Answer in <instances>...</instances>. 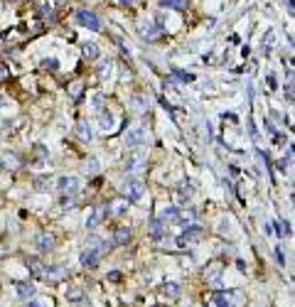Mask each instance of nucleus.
<instances>
[{
    "label": "nucleus",
    "instance_id": "f257e3e1",
    "mask_svg": "<svg viewBox=\"0 0 295 307\" xmlns=\"http://www.w3.org/2000/svg\"><path fill=\"white\" fill-rule=\"evenodd\" d=\"M123 194H125V202H140L145 194V185L140 180H128L123 187Z\"/></svg>",
    "mask_w": 295,
    "mask_h": 307
},
{
    "label": "nucleus",
    "instance_id": "f03ea898",
    "mask_svg": "<svg viewBox=\"0 0 295 307\" xmlns=\"http://www.w3.org/2000/svg\"><path fill=\"white\" fill-rule=\"evenodd\" d=\"M143 165H145V150L143 147L133 150L125 158V172H138V170H143Z\"/></svg>",
    "mask_w": 295,
    "mask_h": 307
},
{
    "label": "nucleus",
    "instance_id": "7ed1b4c3",
    "mask_svg": "<svg viewBox=\"0 0 295 307\" xmlns=\"http://www.w3.org/2000/svg\"><path fill=\"white\" fill-rule=\"evenodd\" d=\"M76 20H79V25H84L89 30H101V18L96 13H91V10H79Z\"/></svg>",
    "mask_w": 295,
    "mask_h": 307
},
{
    "label": "nucleus",
    "instance_id": "20e7f679",
    "mask_svg": "<svg viewBox=\"0 0 295 307\" xmlns=\"http://www.w3.org/2000/svg\"><path fill=\"white\" fill-rule=\"evenodd\" d=\"M204 236V229L202 226H187L182 231V236L177 238V246H187V243H197L199 238Z\"/></svg>",
    "mask_w": 295,
    "mask_h": 307
},
{
    "label": "nucleus",
    "instance_id": "39448f33",
    "mask_svg": "<svg viewBox=\"0 0 295 307\" xmlns=\"http://www.w3.org/2000/svg\"><path fill=\"white\" fill-rule=\"evenodd\" d=\"M145 140H148L145 128H130V130L125 133V145H128V147H138V145H143Z\"/></svg>",
    "mask_w": 295,
    "mask_h": 307
},
{
    "label": "nucleus",
    "instance_id": "423d86ee",
    "mask_svg": "<svg viewBox=\"0 0 295 307\" xmlns=\"http://www.w3.org/2000/svg\"><path fill=\"white\" fill-rule=\"evenodd\" d=\"M57 187H59L62 194H76L79 187H81V182H79L76 177H59V180H57Z\"/></svg>",
    "mask_w": 295,
    "mask_h": 307
},
{
    "label": "nucleus",
    "instance_id": "0eeeda50",
    "mask_svg": "<svg viewBox=\"0 0 295 307\" xmlns=\"http://www.w3.org/2000/svg\"><path fill=\"white\" fill-rule=\"evenodd\" d=\"M207 307H231V295H226V292H212L207 297Z\"/></svg>",
    "mask_w": 295,
    "mask_h": 307
},
{
    "label": "nucleus",
    "instance_id": "6e6552de",
    "mask_svg": "<svg viewBox=\"0 0 295 307\" xmlns=\"http://www.w3.org/2000/svg\"><path fill=\"white\" fill-rule=\"evenodd\" d=\"M106 214H108V209H106V207H94V212H91V214H89V219H86V226H89V229L101 226V221L106 219Z\"/></svg>",
    "mask_w": 295,
    "mask_h": 307
},
{
    "label": "nucleus",
    "instance_id": "1a4fd4ad",
    "mask_svg": "<svg viewBox=\"0 0 295 307\" xmlns=\"http://www.w3.org/2000/svg\"><path fill=\"white\" fill-rule=\"evenodd\" d=\"M138 32H140L143 40H155V37H158V27H155L153 23H140V30H138Z\"/></svg>",
    "mask_w": 295,
    "mask_h": 307
},
{
    "label": "nucleus",
    "instance_id": "9d476101",
    "mask_svg": "<svg viewBox=\"0 0 295 307\" xmlns=\"http://www.w3.org/2000/svg\"><path fill=\"white\" fill-rule=\"evenodd\" d=\"M37 248L40 251H52L54 248V236L52 234H40L37 236Z\"/></svg>",
    "mask_w": 295,
    "mask_h": 307
},
{
    "label": "nucleus",
    "instance_id": "9b49d317",
    "mask_svg": "<svg viewBox=\"0 0 295 307\" xmlns=\"http://www.w3.org/2000/svg\"><path fill=\"white\" fill-rule=\"evenodd\" d=\"M27 268H30V273H32L35 278H45V275H47V268H45L37 258H30V260H27Z\"/></svg>",
    "mask_w": 295,
    "mask_h": 307
},
{
    "label": "nucleus",
    "instance_id": "f8f14e48",
    "mask_svg": "<svg viewBox=\"0 0 295 307\" xmlns=\"http://www.w3.org/2000/svg\"><path fill=\"white\" fill-rule=\"evenodd\" d=\"M76 133H79V138H81L84 142H91V138H94V133H91V125H89L86 120H79V125H76Z\"/></svg>",
    "mask_w": 295,
    "mask_h": 307
},
{
    "label": "nucleus",
    "instance_id": "ddd939ff",
    "mask_svg": "<svg viewBox=\"0 0 295 307\" xmlns=\"http://www.w3.org/2000/svg\"><path fill=\"white\" fill-rule=\"evenodd\" d=\"M128 241H130V229H128V226L116 229V234H113V243L123 246V243H128Z\"/></svg>",
    "mask_w": 295,
    "mask_h": 307
},
{
    "label": "nucleus",
    "instance_id": "4468645a",
    "mask_svg": "<svg viewBox=\"0 0 295 307\" xmlns=\"http://www.w3.org/2000/svg\"><path fill=\"white\" fill-rule=\"evenodd\" d=\"M148 231H150L153 238H163V234H165V224H163L160 219H153L150 226H148Z\"/></svg>",
    "mask_w": 295,
    "mask_h": 307
},
{
    "label": "nucleus",
    "instance_id": "2eb2a0df",
    "mask_svg": "<svg viewBox=\"0 0 295 307\" xmlns=\"http://www.w3.org/2000/svg\"><path fill=\"white\" fill-rule=\"evenodd\" d=\"M261 47H263V52H270L275 47V32L273 30H266V35L261 37Z\"/></svg>",
    "mask_w": 295,
    "mask_h": 307
},
{
    "label": "nucleus",
    "instance_id": "dca6fc26",
    "mask_svg": "<svg viewBox=\"0 0 295 307\" xmlns=\"http://www.w3.org/2000/svg\"><path fill=\"white\" fill-rule=\"evenodd\" d=\"M177 216H180L177 207H165L163 214H160V221H163V224H168V221H177Z\"/></svg>",
    "mask_w": 295,
    "mask_h": 307
},
{
    "label": "nucleus",
    "instance_id": "f3484780",
    "mask_svg": "<svg viewBox=\"0 0 295 307\" xmlns=\"http://www.w3.org/2000/svg\"><path fill=\"white\" fill-rule=\"evenodd\" d=\"M204 275H207V280H209V283H219V275H221V265H219V263H212V265L207 268V273H204Z\"/></svg>",
    "mask_w": 295,
    "mask_h": 307
},
{
    "label": "nucleus",
    "instance_id": "a211bd4d",
    "mask_svg": "<svg viewBox=\"0 0 295 307\" xmlns=\"http://www.w3.org/2000/svg\"><path fill=\"white\" fill-rule=\"evenodd\" d=\"M18 295L25 297V300H30V297L35 295V285H32V283H20V285H18Z\"/></svg>",
    "mask_w": 295,
    "mask_h": 307
},
{
    "label": "nucleus",
    "instance_id": "6ab92c4d",
    "mask_svg": "<svg viewBox=\"0 0 295 307\" xmlns=\"http://www.w3.org/2000/svg\"><path fill=\"white\" fill-rule=\"evenodd\" d=\"M130 106H133L135 111H145V108H148V98H145L143 94H135V96L130 98Z\"/></svg>",
    "mask_w": 295,
    "mask_h": 307
},
{
    "label": "nucleus",
    "instance_id": "aec40b11",
    "mask_svg": "<svg viewBox=\"0 0 295 307\" xmlns=\"http://www.w3.org/2000/svg\"><path fill=\"white\" fill-rule=\"evenodd\" d=\"M160 3L170 10H185L187 8V0H160Z\"/></svg>",
    "mask_w": 295,
    "mask_h": 307
},
{
    "label": "nucleus",
    "instance_id": "412c9836",
    "mask_svg": "<svg viewBox=\"0 0 295 307\" xmlns=\"http://www.w3.org/2000/svg\"><path fill=\"white\" fill-rule=\"evenodd\" d=\"M98 118H101V128H103V130L113 128V113H111V111H106V108H103Z\"/></svg>",
    "mask_w": 295,
    "mask_h": 307
},
{
    "label": "nucleus",
    "instance_id": "4be33fe9",
    "mask_svg": "<svg viewBox=\"0 0 295 307\" xmlns=\"http://www.w3.org/2000/svg\"><path fill=\"white\" fill-rule=\"evenodd\" d=\"M125 209H128V202H125V199H118V202L111 204V214H116V216L125 214Z\"/></svg>",
    "mask_w": 295,
    "mask_h": 307
},
{
    "label": "nucleus",
    "instance_id": "5701e85b",
    "mask_svg": "<svg viewBox=\"0 0 295 307\" xmlns=\"http://www.w3.org/2000/svg\"><path fill=\"white\" fill-rule=\"evenodd\" d=\"M84 54H86L89 59H96V57H98V47H96L94 42H86V45H84Z\"/></svg>",
    "mask_w": 295,
    "mask_h": 307
},
{
    "label": "nucleus",
    "instance_id": "b1692460",
    "mask_svg": "<svg viewBox=\"0 0 295 307\" xmlns=\"http://www.w3.org/2000/svg\"><path fill=\"white\" fill-rule=\"evenodd\" d=\"M64 275V268H47V275L45 278H52V280H62Z\"/></svg>",
    "mask_w": 295,
    "mask_h": 307
},
{
    "label": "nucleus",
    "instance_id": "393cba45",
    "mask_svg": "<svg viewBox=\"0 0 295 307\" xmlns=\"http://www.w3.org/2000/svg\"><path fill=\"white\" fill-rule=\"evenodd\" d=\"M163 292H165L168 297H177V295H180V287H177L175 283H168V285L163 287Z\"/></svg>",
    "mask_w": 295,
    "mask_h": 307
},
{
    "label": "nucleus",
    "instance_id": "a878e982",
    "mask_svg": "<svg viewBox=\"0 0 295 307\" xmlns=\"http://www.w3.org/2000/svg\"><path fill=\"white\" fill-rule=\"evenodd\" d=\"M23 307H52V302H49V300H30V302H25Z\"/></svg>",
    "mask_w": 295,
    "mask_h": 307
},
{
    "label": "nucleus",
    "instance_id": "bb28decb",
    "mask_svg": "<svg viewBox=\"0 0 295 307\" xmlns=\"http://www.w3.org/2000/svg\"><path fill=\"white\" fill-rule=\"evenodd\" d=\"M84 170H86L89 175H96V172H98V160H94V158H91V160L86 163V167H84Z\"/></svg>",
    "mask_w": 295,
    "mask_h": 307
},
{
    "label": "nucleus",
    "instance_id": "cd10ccee",
    "mask_svg": "<svg viewBox=\"0 0 295 307\" xmlns=\"http://www.w3.org/2000/svg\"><path fill=\"white\" fill-rule=\"evenodd\" d=\"M81 89H84L81 84H72V86H69V96H72V98H79V96H81Z\"/></svg>",
    "mask_w": 295,
    "mask_h": 307
},
{
    "label": "nucleus",
    "instance_id": "c85d7f7f",
    "mask_svg": "<svg viewBox=\"0 0 295 307\" xmlns=\"http://www.w3.org/2000/svg\"><path fill=\"white\" fill-rule=\"evenodd\" d=\"M67 300H72V302H79V300H81V290H79V287L69 290V292H67Z\"/></svg>",
    "mask_w": 295,
    "mask_h": 307
},
{
    "label": "nucleus",
    "instance_id": "c756f323",
    "mask_svg": "<svg viewBox=\"0 0 295 307\" xmlns=\"http://www.w3.org/2000/svg\"><path fill=\"white\" fill-rule=\"evenodd\" d=\"M45 67L54 71V69H57V59H47V62H45Z\"/></svg>",
    "mask_w": 295,
    "mask_h": 307
},
{
    "label": "nucleus",
    "instance_id": "7c9ffc66",
    "mask_svg": "<svg viewBox=\"0 0 295 307\" xmlns=\"http://www.w3.org/2000/svg\"><path fill=\"white\" fill-rule=\"evenodd\" d=\"M108 74H111V64H103L101 67V76H108Z\"/></svg>",
    "mask_w": 295,
    "mask_h": 307
},
{
    "label": "nucleus",
    "instance_id": "2f4dec72",
    "mask_svg": "<svg viewBox=\"0 0 295 307\" xmlns=\"http://www.w3.org/2000/svg\"><path fill=\"white\" fill-rule=\"evenodd\" d=\"M275 256H278V263H285V256H283L280 248H275Z\"/></svg>",
    "mask_w": 295,
    "mask_h": 307
},
{
    "label": "nucleus",
    "instance_id": "473e14b6",
    "mask_svg": "<svg viewBox=\"0 0 295 307\" xmlns=\"http://www.w3.org/2000/svg\"><path fill=\"white\" fill-rule=\"evenodd\" d=\"M121 3H135V0H121Z\"/></svg>",
    "mask_w": 295,
    "mask_h": 307
}]
</instances>
